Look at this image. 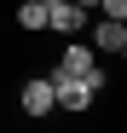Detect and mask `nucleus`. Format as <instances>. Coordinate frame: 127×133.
Segmentation results:
<instances>
[{"label":"nucleus","instance_id":"obj_1","mask_svg":"<svg viewBox=\"0 0 127 133\" xmlns=\"http://www.w3.org/2000/svg\"><path fill=\"white\" fill-rule=\"evenodd\" d=\"M98 93H104V75H64V70H52V98L69 116H87Z\"/></svg>","mask_w":127,"mask_h":133},{"label":"nucleus","instance_id":"obj_2","mask_svg":"<svg viewBox=\"0 0 127 133\" xmlns=\"http://www.w3.org/2000/svg\"><path fill=\"white\" fill-rule=\"evenodd\" d=\"M17 110H23L29 122L52 116V110H58V98H52V75H29V81H23V93H17Z\"/></svg>","mask_w":127,"mask_h":133},{"label":"nucleus","instance_id":"obj_3","mask_svg":"<svg viewBox=\"0 0 127 133\" xmlns=\"http://www.w3.org/2000/svg\"><path fill=\"white\" fill-rule=\"evenodd\" d=\"M58 70H64V75H104V70H98V52L87 46V41H69V46L58 52Z\"/></svg>","mask_w":127,"mask_h":133},{"label":"nucleus","instance_id":"obj_4","mask_svg":"<svg viewBox=\"0 0 127 133\" xmlns=\"http://www.w3.org/2000/svg\"><path fill=\"white\" fill-rule=\"evenodd\" d=\"M46 29L69 41V35H81V29H87V12H81L75 0H58V6H46Z\"/></svg>","mask_w":127,"mask_h":133},{"label":"nucleus","instance_id":"obj_5","mask_svg":"<svg viewBox=\"0 0 127 133\" xmlns=\"http://www.w3.org/2000/svg\"><path fill=\"white\" fill-rule=\"evenodd\" d=\"M87 46H93L98 58H104V52H127V23H116V17H98Z\"/></svg>","mask_w":127,"mask_h":133},{"label":"nucleus","instance_id":"obj_6","mask_svg":"<svg viewBox=\"0 0 127 133\" xmlns=\"http://www.w3.org/2000/svg\"><path fill=\"white\" fill-rule=\"evenodd\" d=\"M12 17H17V29H23V35H40V29H46V6H40V0H23Z\"/></svg>","mask_w":127,"mask_h":133},{"label":"nucleus","instance_id":"obj_7","mask_svg":"<svg viewBox=\"0 0 127 133\" xmlns=\"http://www.w3.org/2000/svg\"><path fill=\"white\" fill-rule=\"evenodd\" d=\"M98 12H104V17H116V23H127V0H98Z\"/></svg>","mask_w":127,"mask_h":133},{"label":"nucleus","instance_id":"obj_8","mask_svg":"<svg viewBox=\"0 0 127 133\" xmlns=\"http://www.w3.org/2000/svg\"><path fill=\"white\" fill-rule=\"evenodd\" d=\"M75 6H81V12H93V6H98V0H75Z\"/></svg>","mask_w":127,"mask_h":133},{"label":"nucleus","instance_id":"obj_9","mask_svg":"<svg viewBox=\"0 0 127 133\" xmlns=\"http://www.w3.org/2000/svg\"><path fill=\"white\" fill-rule=\"evenodd\" d=\"M40 6H58V0H40Z\"/></svg>","mask_w":127,"mask_h":133}]
</instances>
